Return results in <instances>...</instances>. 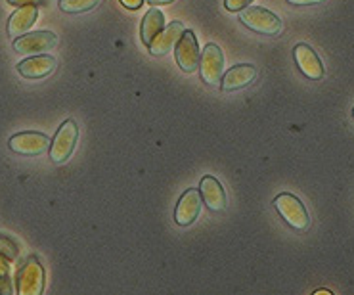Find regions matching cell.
I'll list each match as a JSON object with an SVG mask.
<instances>
[{
  "mask_svg": "<svg viewBox=\"0 0 354 295\" xmlns=\"http://www.w3.org/2000/svg\"><path fill=\"white\" fill-rule=\"evenodd\" d=\"M199 75L205 84H218L223 81L224 77V56L223 50L218 48L216 44L209 42L205 48H203V54L199 57Z\"/></svg>",
  "mask_w": 354,
  "mask_h": 295,
  "instance_id": "5b68a950",
  "label": "cell"
},
{
  "mask_svg": "<svg viewBox=\"0 0 354 295\" xmlns=\"http://www.w3.org/2000/svg\"><path fill=\"white\" fill-rule=\"evenodd\" d=\"M52 140L37 131H25L17 132L8 140L10 150L19 156H41L44 152H48Z\"/></svg>",
  "mask_w": 354,
  "mask_h": 295,
  "instance_id": "8992f818",
  "label": "cell"
},
{
  "mask_svg": "<svg viewBox=\"0 0 354 295\" xmlns=\"http://www.w3.org/2000/svg\"><path fill=\"white\" fill-rule=\"evenodd\" d=\"M238 14L239 21L255 33L274 37L281 31V19L276 14H272L270 10L261 8V6H248V8L239 10Z\"/></svg>",
  "mask_w": 354,
  "mask_h": 295,
  "instance_id": "7a4b0ae2",
  "label": "cell"
},
{
  "mask_svg": "<svg viewBox=\"0 0 354 295\" xmlns=\"http://www.w3.org/2000/svg\"><path fill=\"white\" fill-rule=\"evenodd\" d=\"M8 4L12 6H41L44 4V0H8Z\"/></svg>",
  "mask_w": 354,
  "mask_h": 295,
  "instance_id": "44dd1931",
  "label": "cell"
},
{
  "mask_svg": "<svg viewBox=\"0 0 354 295\" xmlns=\"http://www.w3.org/2000/svg\"><path fill=\"white\" fill-rule=\"evenodd\" d=\"M0 294H12L10 287V262L0 255Z\"/></svg>",
  "mask_w": 354,
  "mask_h": 295,
  "instance_id": "d6986e66",
  "label": "cell"
},
{
  "mask_svg": "<svg viewBox=\"0 0 354 295\" xmlns=\"http://www.w3.org/2000/svg\"><path fill=\"white\" fill-rule=\"evenodd\" d=\"M293 6H314V4H324L328 0H288Z\"/></svg>",
  "mask_w": 354,
  "mask_h": 295,
  "instance_id": "7402d4cb",
  "label": "cell"
},
{
  "mask_svg": "<svg viewBox=\"0 0 354 295\" xmlns=\"http://www.w3.org/2000/svg\"><path fill=\"white\" fill-rule=\"evenodd\" d=\"M16 284L19 295H41L44 292V269L35 255L27 257L17 271Z\"/></svg>",
  "mask_w": 354,
  "mask_h": 295,
  "instance_id": "277c9868",
  "label": "cell"
},
{
  "mask_svg": "<svg viewBox=\"0 0 354 295\" xmlns=\"http://www.w3.org/2000/svg\"><path fill=\"white\" fill-rule=\"evenodd\" d=\"M201 194L198 190L189 188L186 190L182 197L176 204V209H174V221L178 226H189L194 224V221L199 217V211H201Z\"/></svg>",
  "mask_w": 354,
  "mask_h": 295,
  "instance_id": "9c48e42d",
  "label": "cell"
},
{
  "mask_svg": "<svg viewBox=\"0 0 354 295\" xmlns=\"http://www.w3.org/2000/svg\"><path fill=\"white\" fill-rule=\"evenodd\" d=\"M353 117H354V107H353Z\"/></svg>",
  "mask_w": 354,
  "mask_h": 295,
  "instance_id": "484cf974",
  "label": "cell"
},
{
  "mask_svg": "<svg viewBox=\"0 0 354 295\" xmlns=\"http://www.w3.org/2000/svg\"><path fill=\"white\" fill-rule=\"evenodd\" d=\"M0 255H2L4 259H8V261H16L17 255H19V247H17L10 238L2 236V234H0Z\"/></svg>",
  "mask_w": 354,
  "mask_h": 295,
  "instance_id": "ac0fdd59",
  "label": "cell"
},
{
  "mask_svg": "<svg viewBox=\"0 0 354 295\" xmlns=\"http://www.w3.org/2000/svg\"><path fill=\"white\" fill-rule=\"evenodd\" d=\"M199 194H201V199H203V204L207 205L209 211L221 213L228 205L223 184L216 181L214 177H211V175H207V177L201 179V182H199Z\"/></svg>",
  "mask_w": 354,
  "mask_h": 295,
  "instance_id": "7c38bea8",
  "label": "cell"
},
{
  "mask_svg": "<svg viewBox=\"0 0 354 295\" xmlns=\"http://www.w3.org/2000/svg\"><path fill=\"white\" fill-rule=\"evenodd\" d=\"M199 44L196 35L184 29V33L176 42V50H174V60L184 73H194L199 67Z\"/></svg>",
  "mask_w": 354,
  "mask_h": 295,
  "instance_id": "ba28073f",
  "label": "cell"
},
{
  "mask_svg": "<svg viewBox=\"0 0 354 295\" xmlns=\"http://www.w3.org/2000/svg\"><path fill=\"white\" fill-rule=\"evenodd\" d=\"M37 17H39L37 6H19L8 19L10 39H17V37L27 33L35 25Z\"/></svg>",
  "mask_w": 354,
  "mask_h": 295,
  "instance_id": "9a60e30c",
  "label": "cell"
},
{
  "mask_svg": "<svg viewBox=\"0 0 354 295\" xmlns=\"http://www.w3.org/2000/svg\"><path fill=\"white\" fill-rule=\"evenodd\" d=\"M257 69L255 66H249V64H239V66H234L232 69H228L224 73L223 81H221V87L223 91L234 92L239 91V89H245L251 82H255L257 79Z\"/></svg>",
  "mask_w": 354,
  "mask_h": 295,
  "instance_id": "4fadbf2b",
  "label": "cell"
},
{
  "mask_svg": "<svg viewBox=\"0 0 354 295\" xmlns=\"http://www.w3.org/2000/svg\"><path fill=\"white\" fill-rule=\"evenodd\" d=\"M163 25H165V16L161 10H149L148 14L142 19V41L146 42V46L151 44V41L156 39L157 35L163 31Z\"/></svg>",
  "mask_w": 354,
  "mask_h": 295,
  "instance_id": "2e32d148",
  "label": "cell"
},
{
  "mask_svg": "<svg viewBox=\"0 0 354 295\" xmlns=\"http://www.w3.org/2000/svg\"><path fill=\"white\" fill-rule=\"evenodd\" d=\"M100 0H59V10L66 14H83L96 8Z\"/></svg>",
  "mask_w": 354,
  "mask_h": 295,
  "instance_id": "e0dca14e",
  "label": "cell"
},
{
  "mask_svg": "<svg viewBox=\"0 0 354 295\" xmlns=\"http://www.w3.org/2000/svg\"><path fill=\"white\" fill-rule=\"evenodd\" d=\"M58 66L56 57L50 54H35L31 57H25L24 62L17 64V71L25 79H44Z\"/></svg>",
  "mask_w": 354,
  "mask_h": 295,
  "instance_id": "30bf717a",
  "label": "cell"
},
{
  "mask_svg": "<svg viewBox=\"0 0 354 295\" xmlns=\"http://www.w3.org/2000/svg\"><path fill=\"white\" fill-rule=\"evenodd\" d=\"M274 207L280 213L283 221L297 232H305L310 226V217L306 211L305 204L289 192H281L274 197Z\"/></svg>",
  "mask_w": 354,
  "mask_h": 295,
  "instance_id": "6da1fadb",
  "label": "cell"
},
{
  "mask_svg": "<svg viewBox=\"0 0 354 295\" xmlns=\"http://www.w3.org/2000/svg\"><path fill=\"white\" fill-rule=\"evenodd\" d=\"M316 295H331V292L330 289H318V292H316Z\"/></svg>",
  "mask_w": 354,
  "mask_h": 295,
  "instance_id": "d4e9b609",
  "label": "cell"
},
{
  "mask_svg": "<svg viewBox=\"0 0 354 295\" xmlns=\"http://www.w3.org/2000/svg\"><path fill=\"white\" fill-rule=\"evenodd\" d=\"M121 4L129 10H138L144 4V0H121Z\"/></svg>",
  "mask_w": 354,
  "mask_h": 295,
  "instance_id": "603a6c76",
  "label": "cell"
},
{
  "mask_svg": "<svg viewBox=\"0 0 354 295\" xmlns=\"http://www.w3.org/2000/svg\"><path fill=\"white\" fill-rule=\"evenodd\" d=\"M58 44V37L52 31H35V33H25L14 39V50L21 56H35V54H44Z\"/></svg>",
  "mask_w": 354,
  "mask_h": 295,
  "instance_id": "52a82bcc",
  "label": "cell"
},
{
  "mask_svg": "<svg viewBox=\"0 0 354 295\" xmlns=\"http://www.w3.org/2000/svg\"><path fill=\"white\" fill-rule=\"evenodd\" d=\"M77 138H79V127L73 119H67L64 125L59 127L56 136L50 144V159L56 165L66 163L67 159L73 154L75 146H77Z\"/></svg>",
  "mask_w": 354,
  "mask_h": 295,
  "instance_id": "3957f363",
  "label": "cell"
},
{
  "mask_svg": "<svg viewBox=\"0 0 354 295\" xmlns=\"http://www.w3.org/2000/svg\"><path fill=\"white\" fill-rule=\"evenodd\" d=\"M293 57H295L297 67L301 69V73L305 75L306 79H313V81H320L324 77V64L318 57V54L314 52L308 44H297L293 48Z\"/></svg>",
  "mask_w": 354,
  "mask_h": 295,
  "instance_id": "8fae6325",
  "label": "cell"
},
{
  "mask_svg": "<svg viewBox=\"0 0 354 295\" xmlns=\"http://www.w3.org/2000/svg\"><path fill=\"white\" fill-rule=\"evenodd\" d=\"M253 0H224V6L228 12H239V10L248 8Z\"/></svg>",
  "mask_w": 354,
  "mask_h": 295,
  "instance_id": "ffe728a7",
  "label": "cell"
},
{
  "mask_svg": "<svg viewBox=\"0 0 354 295\" xmlns=\"http://www.w3.org/2000/svg\"><path fill=\"white\" fill-rule=\"evenodd\" d=\"M151 6H163V4H171L174 0H148Z\"/></svg>",
  "mask_w": 354,
  "mask_h": 295,
  "instance_id": "cb8c5ba5",
  "label": "cell"
},
{
  "mask_svg": "<svg viewBox=\"0 0 354 295\" xmlns=\"http://www.w3.org/2000/svg\"><path fill=\"white\" fill-rule=\"evenodd\" d=\"M182 33H184V25H182L180 21H173V24L169 25V27H165V29L151 41V44H149V54L157 57L165 56L169 50L173 48V46H176V42H178V39L182 37Z\"/></svg>",
  "mask_w": 354,
  "mask_h": 295,
  "instance_id": "5bb4252c",
  "label": "cell"
}]
</instances>
